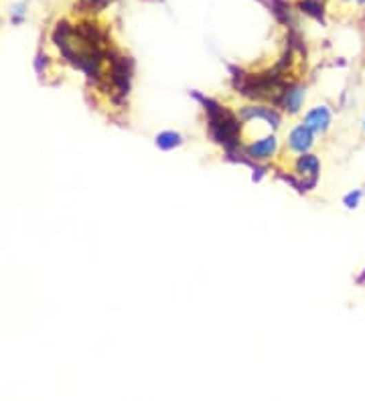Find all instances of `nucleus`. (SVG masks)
<instances>
[{
	"label": "nucleus",
	"mask_w": 365,
	"mask_h": 401,
	"mask_svg": "<svg viewBox=\"0 0 365 401\" xmlns=\"http://www.w3.org/2000/svg\"><path fill=\"white\" fill-rule=\"evenodd\" d=\"M278 150V140L274 136H266L262 140H255L246 148V154L254 160H268L276 154Z\"/></svg>",
	"instance_id": "2"
},
{
	"label": "nucleus",
	"mask_w": 365,
	"mask_h": 401,
	"mask_svg": "<svg viewBox=\"0 0 365 401\" xmlns=\"http://www.w3.org/2000/svg\"><path fill=\"white\" fill-rule=\"evenodd\" d=\"M357 2H359V4H364V2H365V0H357Z\"/></svg>",
	"instance_id": "11"
},
{
	"label": "nucleus",
	"mask_w": 365,
	"mask_h": 401,
	"mask_svg": "<svg viewBox=\"0 0 365 401\" xmlns=\"http://www.w3.org/2000/svg\"><path fill=\"white\" fill-rule=\"evenodd\" d=\"M182 144V136L179 132H173V130H169V132H163V134H158L156 136V146L160 148V150H171V148H177V146Z\"/></svg>",
	"instance_id": "7"
},
{
	"label": "nucleus",
	"mask_w": 365,
	"mask_h": 401,
	"mask_svg": "<svg viewBox=\"0 0 365 401\" xmlns=\"http://www.w3.org/2000/svg\"><path fill=\"white\" fill-rule=\"evenodd\" d=\"M286 144H289V148H291L292 152L304 154V152L313 146V132H311L304 124H300V126H296L291 134H289Z\"/></svg>",
	"instance_id": "4"
},
{
	"label": "nucleus",
	"mask_w": 365,
	"mask_h": 401,
	"mask_svg": "<svg viewBox=\"0 0 365 401\" xmlns=\"http://www.w3.org/2000/svg\"><path fill=\"white\" fill-rule=\"evenodd\" d=\"M92 2H96V4H100V6H104V4H110V2H114V0H92Z\"/></svg>",
	"instance_id": "10"
},
{
	"label": "nucleus",
	"mask_w": 365,
	"mask_h": 401,
	"mask_svg": "<svg viewBox=\"0 0 365 401\" xmlns=\"http://www.w3.org/2000/svg\"><path fill=\"white\" fill-rule=\"evenodd\" d=\"M296 173L302 177H309L311 181L317 182V175H319V158L313 154H302L296 160Z\"/></svg>",
	"instance_id": "6"
},
{
	"label": "nucleus",
	"mask_w": 365,
	"mask_h": 401,
	"mask_svg": "<svg viewBox=\"0 0 365 401\" xmlns=\"http://www.w3.org/2000/svg\"><path fill=\"white\" fill-rule=\"evenodd\" d=\"M313 134H321L325 132L331 124V111L325 106H319V108L311 109L306 116H304V122H302Z\"/></svg>",
	"instance_id": "3"
},
{
	"label": "nucleus",
	"mask_w": 365,
	"mask_h": 401,
	"mask_svg": "<svg viewBox=\"0 0 365 401\" xmlns=\"http://www.w3.org/2000/svg\"><path fill=\"white\" fill-rule=\"evenodd\" d=\"M359 199H362V191H353V193H349V195L343 199V203H345L347 209H355L357 203H359Z\"/></svg>",
	"instance_id": "8"
},
{
	"label": "nucleus",
	"mask_w": 365,
	"mask_h": 401,
	"mask_svg": "<svg viewBox=\"0 0 365 401\" xmlns=\"http://www.w3.org/2000/svg\"><path fill=\"white\" fill-rule=\"evenodd\" d=\"M10 19H12L14 25L23 23V19H25V4H17V6L12 8V12H10Z\"/></svg>",
	"instance_id": "9"
},
{
	"label": "nucleus",
	"mask_w": 365,
	"mask_h": 401,
	"mask_svg": "<svg viewBox=\"0 0 365 401\" xmlns=\"http://www.w3.org/2000/svg\"><path fill=\"white\" fill-rule=\"evenodd\" d=\"M364 128H365V118H364Z\"/></svg>",
	"instance_id": "12"
},
{
	"label": "nucleus",
	"mask_w": 365,
	"mask_h": 401,
	"mask_svg": "<svg viewBox=\"0 0 365 401\" xmlns=\"http://www.w3.org/2000/svg\"><path fill=\"white\" fill-rule=\"evenodd\" d=\"M264 120V122H268L272 128H276L278 124H280V116H278V111L272 108H262V106H250V108H244L242 109V120L244 122H248V120Z\"/></svg>",
	"instance_id": "5"
},
{
	"label": "nucleus",
	"mask_w": 365,
	"mask_h": 401,
	"mask_svg": "<svg viewBox=\"0 0 365 401\" xmlns=\"http://www.w3.org/2000/svg\"><path fill=\"white\" fill-rule=\"evenodd\" d=\"M278 104L286 109L289 113H296L298 109L302 108V104H304V87L298 85V83H291V85L282 91Z\"/></svg>",
	"instance_id": "1"
}]
</instances>
